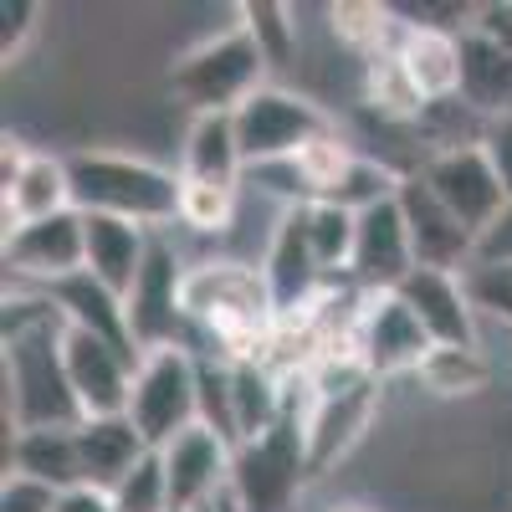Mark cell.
Segmentation results:
<instances>
[{"label": "cell", "mask_w": 512, "mask_h": 512, "mask_svg": "<svg viewBox=\"0 0 512 512\" xmlns=\"http://www.w3.org/2000/svg\"><path fill=\"white\" fill-rule=\"evenodd\" d=\"M57 512H113V492H103V487H67L62 497H57Z\"/></svg>", "instance_id": "obj_42"}, {"label": "cell", "mask_w": 512, "mask_h": 512, "mask_svg": "<svg viewBox=\"0 0 512 512\" xmlns=\"http://www.w3.org/2000/svg\"><path fill=\"white\" fill-rule=\"evenodd\" d=\"M231 410H236V441L241 446L262 441L267 431H277V425H282V374L267 369L262 359L231 364Z\"/></svg>", "instance_id": "obj_26"}, {"label": "cell", "mask_w": 512, "mask_h": 512, "mask_svg": "<svg viewBox=\"0 0 512 512\" xmlns=\"http://www.w3.org/2000/svg\"><path fill=\"white\" fill-rule=\"evenodd\" d=\"M241 26L251 31V41L262 47L267 57V72L272 67H287L297 57V21H292V6H277V0H251V6L236 11Z\"/></svg>", "instance_id": "obj_33"}, {"label": "cell", "mask_w": 512, "mask_h": 512, "mask_svg": "<svg viewBox=\"0 0 512 512\" xmlns=\"http://www.w3.org/2000/svg\"><path fill=\"white\" fill-rule=\"evenodd\" d=\"M62 364H67V384L77 395L82 420H103V415H128V395H134V354H123L108 338L72 328L62 333Z\"/></svg>", "instance_id": "obj_10"}, {"label": "cell", "mask_w": 512, "mask_h": 512, "mask_svg": "<svg viewBox=\"0 0 512 512\" xmlns=\"http://www.w3.org/2000/svg\"><path fill=\"white\" fill-rule=\"evenodd\" d=\"M6 272L21 282H36L41 292L88 272V216L82 210H62L52 221L21 226L16 236H6Z\"/></svg>", "instance_id": "obj_12"}, {"label": "cell", "mask_w": 512, "mask_h": 512, "mask_svg": "<svg viewBox=\"0 0 512 512\" xmlns=\"http://www.w3.org/2000/svg\"><path fill=\"white\" fill-rule=\"evenodd\" d=\"M159 456H164V482H169V512H210L216 497L231 487L236 446L221 441L210 425H190Z\"/></svg>", "instance_id": "obj_13"}, {"label": "cell", "mask_w": 512, "mask_h": 512, "mask_svg": "<svg viewBox=\"0 0 512 512\" xmlns=\"http://www.w3.org/2000/svg\"><path fill=\"white\" fill-rule=\"evenodd\" d=\"M420 180L436 190V200H441L472 236H482V231L502 216V210H507V190H502V180H497V169H492V159H487L482 144L431 154V159L420 164Z\"/></svg>", "instance_id": "obj_11"}, {"label": "cell", "mask_w": 512, "mask_h": 512, "mask_svg": "<svg viewBox=\"0 0 512 512\" xmlns=\"http://www.w3.org/2000/svg\"><path fill=\"white\" fill-rule=\"evenodd\" d=\"M303 477H313L308 472V441L292 420H282L262 441H246L231 461L236 512H287Z\"/></svg>", "instance_id": "obj_7"}, {"label": "cell", "mask_w": 512, "mask_h": 512, "mask_svg": "<svg viewBox=\"0 0 512 512\" xmlns=\"http://www.w3.org/2000/svg\"><path fill=\"white\" fill-rule=\"evenodd\" d=\"M461 98L482 118H507L512 113V52L466 31L461 36Z\"/></svg>", "instance_id": "obj_27"}, {"label": "cell", "mask_w": 512, "mask_h": 512, "mask_svg": "<svg viewBox=\"0 0 512 512\" xmlns=\"http://www.w3.org/2000/svg\"><path fill=\"white\" fill-rule=\"evenodd\" d=\"M492 364L482 359V349H431V359L420 364V384L441 400H466L487 390Z\"/></svg>", "instance_id": "obj_32"}, {"label": "cell", "mask_w": 512, "mask_h": 512, "mask_svg": "<svg viewBox=\"0 0 512 512\" xmlns=\"http://www.w3.org/2000/svg\"><path fill=\"white\" fill-rule=\"evenodd\" d=\"M6 472L36 477L57 492L82 487V461H77V436L72 431H11L6 446Z\"/></svg>", "instance_id": "obj_25"}, {"label": "cell", "mask_w": 512, "mask_h": 512, "mask_svg": "<svg viewBox=\"0 0 512 512\" xmlns=\"http://www.w3.org/2000/svg\"><path fill=\"white\" fill-rule=\"evenodd\" d=\"M185 180V175H180ZM180 221L200 236H221L236 221V190L231 185H205V180H185L180 190Z\"/></svg>", "instance_id": "obj_34"}, {"label": "cell", "mask_w": 512, "mask_h": 512, "mask_svg": "<svg viewBox=\"0 0 512 512\" xmlns=\"http://www.w3.org/2000/svg\"><path fill=\"white\" fill-rule=\"evenodd\" d=\"M328 26H333V36L344 41L349 52H359L369 62L384 57V52H395L390 36H405V21L395 16V6H374V0H344V6H333Z\"/></svg>", "instance_id": "obj_28"}, {"label": "cell", "mask_w": 512, "mask_h": 512, "mask_svg": "<svg viewBox=\"0 0 512 512\" xmlns=\"http://www.w3.org/2000/svg\"><path fill=\"white\" fill-rule=\"evenodd\" d=\"M472 267H512V200L502 216L477 236V251H472Z\"/></svg>", "instance_id": "obj_39"}, {"label": "cell", "mask_w": 512, "mask_h": 512, "mask_svg": "<svg viewBox=\"0 0 512 512\" xmlns=\"http://www.w3.org/2000/svg\"><path fill=\"white\" fill-rule=\"evenodd\" d=\"M395 57L410 72L415 93L425 103L461 98V36L456 31H415V26H405V36L395 41Z\"/></svg>", "instance_id": "obj_23"}, {"label": "cell", "mask_w": 512, "mask_h": 512, "mask_svg": "<svg viewBox=\"0 0 512 512\" xmlns=\"http://www.w3.org/2000/svg\"><path fill=\"white\" fill-rule=\"evenodd\" d=\"M262 277H267L277 318H297V313L318 308L323 272L313 262V241H308V200H292L282 210V221L272 231V246L262 256Z\"/></svg>", "instance_id": "obj_14"}, {"label": "cell", "mask_w": 512, "mask_h": 512, "mask_svg": "<svg viewBox=\"0 0 512 512\" xmlns=\"http://www.w3.org/2000/svg\"><path fill=\"white\" fill-rule=\"evenodd\" d=\"M113 512H169V482H164V456L149 451L134 472L113 487Z\"/></svg>", "instance_id": "obj_35"}, {"label": "cell", "mask_w": 512, "mask_h": 512, "mask_svg": "<svg viewBox=\"0 0 512 512\" xmlns=\"http://www.w3.org/2000/svg\"><path fill=\"white\" fill-rule=\"evenodd\" d=\"M354 159H359V154L349 149V139L323 134V139H313L297 159H287V169L297 175V195H303V200H333L338 185L349 180Z\"/></svg>", "instance_id": "obj_30"}, {"label": "cell", "mask_w": 512, "mask_h": 512, "mask_svg": "<svg viewBox=\"0 0 512 512\" xmlns=\"http://www.w3.org/2000/svg\"><path fill=\"white\" fill-rule=\"evenodd\" d=\"M395 292L410 303V313L420 318L425 333H431L436 349H477V308H472V297H466L461 272L415 267Z\"/></svg>", "instance_id": "obj_17"}, {"label": "cell", "mask_w": 512, "mask_h": 512, "mask_svg": "<svg viewBox=\"0 0 512 512\" xmlns=\"http://www.w3.org/2000/svg\"><path fill=\"white\" fill-rule=\"evenodd\" d=\"M67 318L47 297L6 303V431H77L82 410L62 364Z\"/></svg>", "instance_id": "obj_1"}, {"label": "cell", "mask_w": 512, "mask_h": 512, "mask_svg": "<svg viewBox=\"0 0 512 512\" xmlns=\"http://www.w3.org/2000/svg\"><path fill=\"white\" fill-rule=\"evenodd\" d=\"M149 231L134 221H118V216H88V277H98L113 297H128L144 272V256H149Z\"/></svg>", "instance_id": "obj_21"}, {"label": "cell", "mask_w": 512, "mask_h": 512, "mask_svg": "<svg viewBox=\"0 0 512 512\" xmlns=\"http://www.w3.org/2000/svg\"><path fill=\"white\" fill-rule=\"evenodd\" d=\"M354 349L374 379H395V374H420L436 344L400 292H359Z\"/></svg>", "instance_id": "obj_8"}, {"label": "cell", "mask_w": 512, "mask_h": 512, "mask_svg": "<svg viewBox=\"0 0 512 512\" xmlns=\"http://www.w3.org/2000/svg\"><path fill=\"white\" fill-rule=\"evenodd\" d=\"M36 16H41L36 0H0V57L6 62H16L26 52V36L36 31Z\"/></svg>", "instance_id": "obj_38"}, {"label": "cell", "mask_w": 512, "mask_h": 512, "mask_svg": "<svg viewBox=\"0 0 512 512\" xmlns=\"http://www.w3.org/2000/svg\"><path fill=\"white\" fill-rule=\"evenodd\" d=\"M231 118H236L241 154H246V164H256V169L287 164V159L303 154L313 139L333 134L328 113H323L313 98H303V93L282 88V82H267L262 93H251V98H246V103H241Z\"/></svg>", "instance_id": "obj_6"}, {"label": "cell", "mask_w": 512, "mask_h": 512, "mask_svg": "<svg viewBox=\"0 0 512 512\" xmlns=\"http://www.w3.org/2000/svg\"><path fill=\"white\" fill-rule=\"evenodd\" d=\"M47 303L72 323V328H88V333H98V338H108V344H118L123 354H134L139 359V349H134V333H128V308H123V297H113L98 277H88V272H77V277H67V282H57V287H47L41 292Z\"/></svg>", "instance_id": "obj_22"}, {"label": "cell", "mask_w": 512, "mask_h": 512, "mask_svg": "<svg viewBox=\"0 0 512 512\" xmlns=\"http://www.w3.org/2000/svg\"><path fill=\"white\" fill-rule=\"evenodd\" d=\"M185 318L205 323L226 344L231 364L262 359L277 328V308L262 267L246 262H200L185 272Z\"/></svg>", "instance_id": "obj_3"}, {"label": "cell", "mask_w": 512, "mask_h": 512, "mask_svg": "<svg viewBox=\"0 0 512 512\" xmlns=\"http://www.w3.org/2000/svg\"><path fill=\"white\" fill-rule=\"evenodd\" d=\"M128 308V333H134V349H169V344H185L180 323H185V272H180V256L164 236L149 241L144 256V272L134 282V292L123 297Z\"/></svg>", "instance_id": "obj_9"}, {"label": "cell", "mask_w": 512, "mask_h": 512, "mask_svg": "<svg viewBox=\"0 0 512 512\" xmlns=\"http://www.w3.org/2000/svg\"><path fill=\"white\" fill-rule=\"evenodd\" d=\"M410 272H415V246H410L400 195L369 205L359 216V246H354L349 277L359 282V292H395Z\"/></svg>", "instance_id": "obj_16"}, {"label": "cell", "mask_w": 512, "mask_h": 512, "mask_svg": "<svg viewBox=\"0 0 512 512\" xmlns=\"http://www.w3.org/2000/svg\"><path fill=\"white\" fill-rule=\"evenodd\" d=\"M374 405H379V379H364L354 390H338V395H318V410L308 420V472L323 477L338 456H349L354 441L369 431L374 420Z\"/></svg>", "instance_id": "obj_19"}, {"label": "cell", "mask_w": 512, "mask_h": 512, "mask_svg": "<svg viewBox=\"0 0 512 512\" xmlns=\"http://www.w3.org/2000/svg\"><path fill=\"white\" fill-rule=\"evenodd\" d=\"M472 36L492 41V47L512 52V0H487V6H472Z\"/></svg>", "instance_id": "obj_40"}, {"label": "cell", "mask_w": 512, "mask_h": 512, "mask_svg": "<svg viewBox=\"0 0 512 512\" xmlns=\"http://www.w3.org/2000/svg\"><path fill=\"white\" fill-rule=\"evenodd\" d=\"M57 497V487L21 472H6V482H0V512H57Z\"/></svg>", "instance_id": "obj_37"}, {"label": "cell", "mask_w": 512, "mask_h": 512, "mask_svg": "<svg viewBox=\"0 0 512 512\" xmlns=\"http://www.w3.org/2000/svg\"><path fill=\"white\" fill-rule=\"evenodd\" d=\"M62 210H77V205H72L67 159L31 149L26 164L16 169V180L0 185V226H6V236H16L21 226L52 221V216H62Z\"/></svg>", "instance_id": "obj_18"}, {"label": "cell", "mask_w": 512, "mask_h": 512, "mask_svg": "<svg viewBox=\"0 0 512 512\" xmlns=\"http://www.w3.org/2000/svg\"><path fill=\"white\" fill-rule=\"evenodd\" d=\"M241 169H246V154H241V139H236V118H231V113L190 118L185 154H180V175H185V180L231 185V190H236Z\"/></svg>", "instance_id": "obj_24"}, {"label": "cell", "mask_w": 512, "mask_h": 512, "mask_svg": "<svg viewBox=\"0 0 512 512\" xmlns=\"http://www.w3.org/2000/svg\"><path fill=\"white\" fill-rule=\"evenodd\" d=\"M267 88V57L251 41V31L236 21L221 36H205L169 67V93H175L195 118L205 113H236L251 93Z\"/></svg>", "instance_id": "obj_4"}, {"label": "cell", "mask_w": 512, "mask_h": 512, "mask_svg": "<svg viewBox=\"0 0 512 512\" xmlns=\"http://www.w3.org/2000/svg\"><path fill=\"white\" fill-rule=\"evenodd\" d=\"M67 175H72V205L82 216H118L144 231L180 221L185 180L154 159L118 154V149H77L67 154Z\"/></svg>", "instance_id": "obj_2"}, {"label": "cell", "mask_w": 512, "mask_h": 512, "mask_svg": "<svg viewBox=\"0 0 512 512\" xmlns=\"http://www.w3.org/2000/svg\"><path fill=\"white\" fill-rule=\"evenodd\" d=\"M128 420H134V431L144 436L149 451H164L190 425H200V359L185 344L139 354Z\"/></svg>", "instance_id": "obj_5"}, {"label": "cell", "mask_w": 512, "mask_h": 512, "mask_svg": "<svg viewBox=\"0 0 512 512\" xmlns=\"http://www.w3.org/2000/svg\"><path fill=\"white\" fill-rule=\"evenodd\" d=\"M400 210H405V226H410L415 267H436V272H466L472 267L477 236L436 200V190L420 180V169L405 175V185H400Z\"/></svg>", "instance_id": "obj_15"}, {"label": "cell", "mask_w": 512, "mask_h": 512, "mask_svg": "<svg viewBox=\"0 0 512 512\" xmlns=\"http://www.w3.org/2000/svg\"><path fill=\"white\" fill-rule=\"evenodd\" d=\"M482 149H487V159H492V169H497V180H502L507 200H512V113L487 123V139H482Z\"/></svg>", "instance_id": "obj_41"}, {"label": "cell", "mask_w": 512, "mask_h": 512, "mask_svg": "<svg viewBox=\"0 0 512 512\" xmlns=\"http://www.w3.org/2000/svg\"><path fill=\"white\" fill-rule=\"evenodd\" d=\"M364 103L379 118H390V123H420V113L431 108L415 93V82H410V72L400 67L395 52H384V57H374L364 67Z\"/></svg>", "instance_id": "obj_31"}, {"label": "cell", "mask_w": 512, "mask_h": 512, "mask_svg": "<svg viewBox=\"0 0 512 512\" xmlns=\"http://www.w3.org/2000/svg\"><path fill=\"white\" fill-rule=\"evenodd\" d=\"M308 241H313V262L323 277L349 272L354 246H359V216L338 200H308Z\"/></svg>", "instance_id": "obj_29"}, {"label": "cell", "mask_w": 512, "mask_h": 512, "mask_svg": "<svg viewBox=\"0 0 512 512\" xmlns=\"http://www.w3.org/2000/svg\"><path fill=\"white\" fill-rule=\"evenodd\" d=\"M77 461H82V482L88 487H103L113 492L134 466L149 456L144 436L134 431V420L128 415H103V420H82L77 425Z\"/></svg>", "instance_id": "obj_20"}, {"label": "cell", "mask_w": 512, "mask_h": 512, "mask_svg": "<svg viewBox=\"0 0 512 512\" xmlns=\"http://www.w3.org/2000/svg\"><path fill=\"white\" fill-rule=\"evenodd\" d=\"M461 282H466V297H472L477 313L512 323V267H466Z\"/></svg>", "instance_id": "obj_36"}, {"label": "cell", "mask_w": 512, "mask_h": 512, "mask_svg": "<svg viewBox=\"0 0 512 512\" xmlns=\"http://www.w3.org/2000/svg\"><path fill=\"white\" fill-rule=\"evenodd\" d=\"M338 512H359V507H338Z\"/></svg>", "instance_id": "obj_43"}]
</instances>
